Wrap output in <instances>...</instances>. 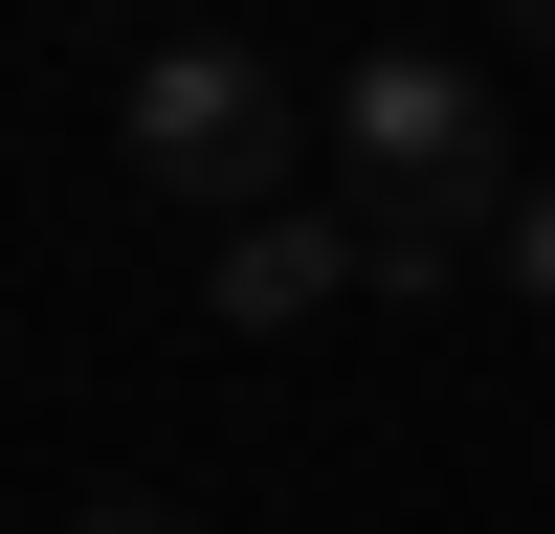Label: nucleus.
<instances>
[{"instance_id":"nucleus-2","label":"nucleus","mask_w":555,"mask_h":534,"mask_svg":"<svg viewBox=\"0 0 555 534\" xmlns=\"http://www.w3.org/2000/svg\"><path fill=\"white\" fill-rule=\"evenodd\" d=\"M289 67H267L245 23H156L112 67V156L156 178V201H201V223H245V201H289Z\"/></svg>"},{"instance_id":"nucleus-6","label":"nucleus","mask_w":555,"mask_h":534,"mask_svg":"<svg viewBox=\"0 0 555 534\" xmlns=\"http://www.w3.org/2000/svg\"><path fill=\"white\" fill-rule=\"evenodd\" d=\"M512 44H533V67H555V0H512Z\"/></svg>"},{"instance_id":"nucleus-7","label":"nucleus","mask_w":555,"mask_h":534,"mask_svg":"<svg viewBox=\"0 0 555 534\" xmlns=\"http://www.w3.org/2000/svg\"><path fill=\"white\" fill-rule=\"evenodd\" d=\"M156 23H222V0H156Z\"/></svg>"},{"instance_id":"nucleus-5","label":"nucleus","mask_w":555,"mask_h":534,"mask_svg":"<svg viewBox=\"0 0 555 534\" xmlns=\"http://www.w3.org/2000/svg\"><path fill=\"white\" fill-rule=\"evenodd\" d=\"M67 534H178V512H156V490H112V512H67Z\"/></svg>"},{"instance_id":"nucleus-3","label":"nucleus","mask_w":555,"mask_h":534,"mask_svg":"<svg viewBox=\"0 0 555 534\" xmlns=\"http://www.w3.org/2000/svg\"><path fill=\"white\" fill-rule=\"evenodd\" d=\"M334 290H356V201H334V223H311V201H245V223H222V267H201L222 334H289V312H334Z\"/></svg>"},{"instance_id":"nucleus-1","label":"nucleus","mask_w":555,"mask_h":534,"mask_svg":"<svg viewBox=\"0 0 555 534\" xmlns=\"http://www.w3.org/2000/svg\"><path fill=\"white\" fill-rule=\"evenodd\" d=\"M334 156H356V290H444L512 223V112L467 44H356L334 67Z\"/></svg>"},{"instance_id":"nucleus-4","label":"nucleus","mask_w":555,"mask_h":534,"mask_svg":"<svg viewBox=\"0 0 555 534\" xmlns=\"http://www.w3.org/2000/svg\"><path fill=\"white\" fill-rule=\"evenodd\" d=\"M489 267H512V290L555 312V178H512V223H489Z\"/></svg>"}]
</instances>
